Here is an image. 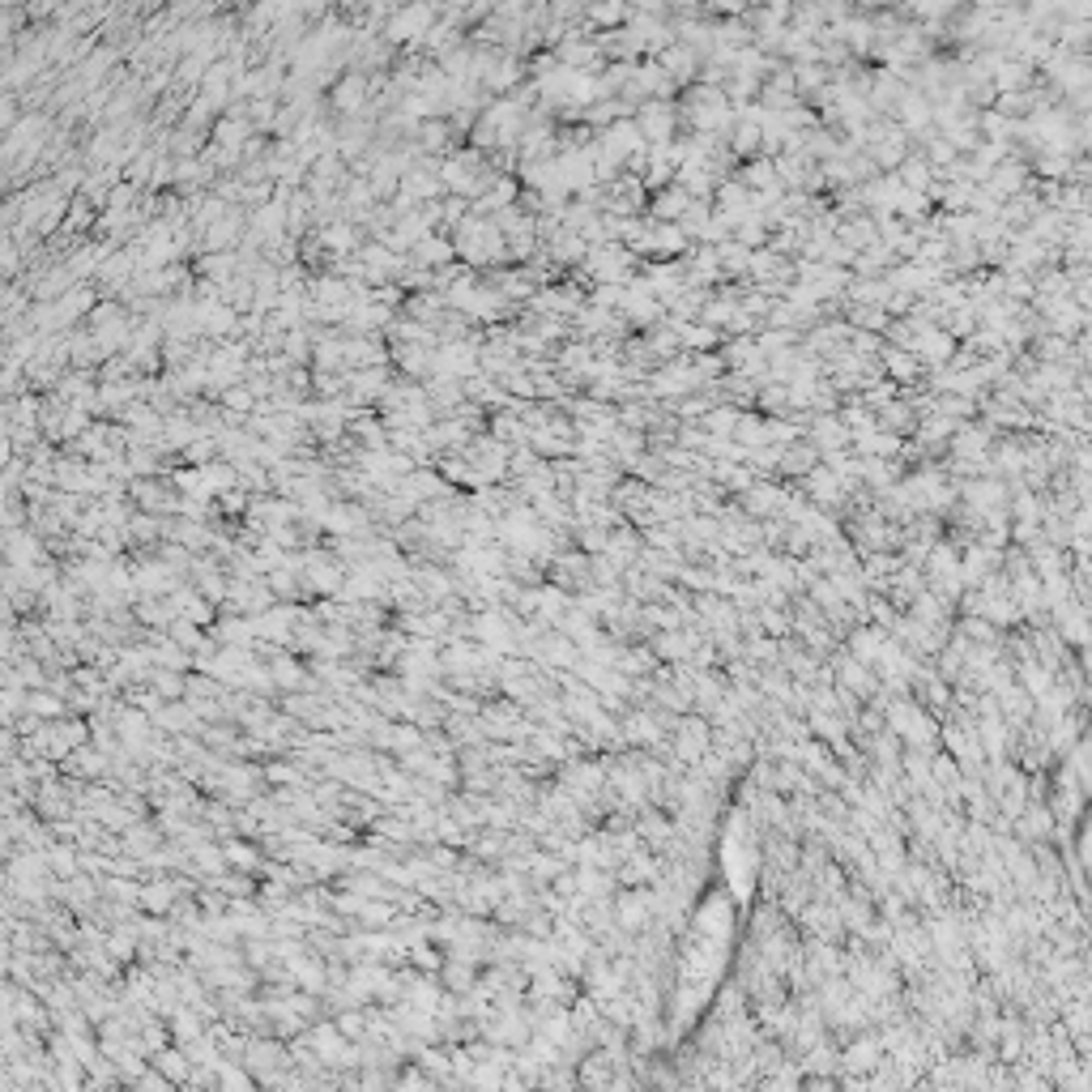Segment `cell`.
<instances>
[{
    "label": "cell",
    "instance_id": "cell-1",
    "mask_svg": "<svg viewBox=\"0 0 1092 1092\" xmlns=\"http://www.w3.org/2000/svg\"><path fill=\"white\" fill-rule=\"evenodd\" d=\"M431 26H436V5H431V0H410V5H397L389 14V22H384V39L389 43H418Z\"/></svg>",
    "mask_w": 1092,
    "mask_h": 1092
},
{
    "label": "cell",
    "instance_id": "cell-2",
    "mask_svg": "<svg viewBox=\"0 0 1092 1092\" xmlns=\"http://www.w3.org/2000/svg\"><path fill=\"white\" fill-rule=\"evenodd\" d=\"M632 120H636L644 146H657V141H675L678 128H683V120H678V108H675V103H666V99H644V103H636Z\"/></svg>",
    "mask_w": 1092,
    "mask_h": 1092
},
{
    "label": "cell",
    "instance_id": "cell-3",
    "mask_svg": "<svg viewBox=\"0 0 1092 1092\" xmlns=\"http://www.w3.org/2000/svg\"><path fill=\"white\" fill-rule=\"evenodd\" d=\"M653 61L666 68V77H671L675 86H683V81H696V77H700V52H696V47H687V43H678V39L666 43L662 52L653 56Z\"/></svg>",
    "mask_w": 1092,
    "mask_h": 1092
},
{
    "label": "cell",
    "instance_id": "cell-4",
    "mask_svg": "<svg viewBox=\"0 0 1092 1092\" xmlns=\"http://www.w3.org/2000/svg\"><path fill=\"white\" fill-rule=\"evenodd\" d=\"M798 487H803V496L811 500L815 508H828V503H841V500H845L841 478L832 474V469H828L824 461H815L811 469H807V474H803V483H798Z\"/></svg>",
    "mask_w": 1092,
    "mask_h": 1092
},
{
    "label": "cell",
    "instance_id": "cell-5",
    "mask_svg": "<svg viewBox=\"0 0 1092 1092\" xmlns=\"http://www.w3.org/2000/svg\"><path fill=\"white\" fill-rule=\"evenodd\" d=\"M807 431H811V444L819 449V457L837 453V449H850V444H853L850 427L841 422L837 410H828V415H811V427H807Z\"/></svg>",
    "mask_w": 1092,
    "mask_h": 1092
},
{
    "label": "cell",
    "instance_id": "cell-6",
    "mask_svg": "<svg viewBox=\"0 0 1092 1092\" xmlns=\"http://www.w3.org/2000/svg\"><path fill=\"white\" fill-rule=\"evenodd\" d=\"M985 188H990L994 197H999V201H1007V197H1016V193H1025V184H1028V162L1025 158H1003L999 167H994L990 175H985L982 180Z\"/></svg>",
    "mask_w": 1092,
    "mask_h": 1092
},
{
    "label": "cell",
    "instance_id": "cell-7",
    "mask_svg": "<svg viewBox=\"0 0 1092 1092\" xmlns=\"http://www.w3.org/2000/svg\"><path fill=\"white\" fill-rule=\"evenodd\" d=\"M879 363H884L892 384H918L922 380V359L913 355L909 346H884L879 350Z\"/></svg>",
    "mask_w": 1092,
    "mask_h": 1092
},
{
    "label": "cell",
    "instance_id": "cell-8",
    "mask_svg": "<svg viewBox=\"0 0 1092 1092\" xmlns=\"http://www.w3.org/2000/svg\"><path fill=\"white\" fill-rule=\"evenodd\" d=\"M990 440H994V427H985V422H960V427L952 431V440H947V453L952 457H985L990 453Z\"/></svg>",
    "mask_w": 1092,
    "mask_h": 1092
},
{
    "label": "cell",
    "instance_id": "cell-9",
    "mask_svg": "<svg viewBox=\"0 0 1092 1092\" xmlns=\"http://www.w3.org/2000/svg\"><path fill=\"white\" fill-rule=\"evenodd\" d=\"M368 99H371V77L368 73H346L333 86V103H337V111H342V115H359Z\"/></svg>",
    "mask_w": 1092,
    "mask_h": 1092
},
{
    "label": "cell",
    "instance_id": "cell-10",
    "mask_svg": "<svg viewBox=\"0 0 1092 1092\" xmlns=\"http://www.w3.org/2000/svg\"><path fill=\"white\" fill-rule=\"evenodd\" d=\"M743 188H751V193H777L781 180H777V167H772L768 154H756V158H743V167H738L734 175Z\"/></svg>",
    "mask_w": 1092,
    "mask_h": 1092
},
{
    "label": "cell",
    "instance_id": "cell-11",
    "mask_svg": "<svg viewBox=\"0 0 1092 1092\" xmlns=\"http://www.w3.org/2000/svg\"><path fill=\"white\" fill-rule=\"evenodd\" d=\"M696 201V197H687L683 188H678L675 180L671 184H662V188H653V205H649V218H657V222H678L683 218V209Z\"/></svg>",
    "mask_w": 1092,
    "mask_h": 1092
},
{
    "label": "cell",
    "instance_id": "cell-12",
    "mask_svg": "<svg viewBox=\"0 0 1092 1092\" xmlns=\"http://www.w3.org/2000/svg\"><path fill=\"white\" fill-rule=\"evenodd\" d=\"M815 461H819V449H815V444H811V440H794V444H785V449H781L777 474H785V478H803Z\"/></svg>",
    "mask_w": 1092,
    "mask_h": 1092
},
{
    "label": "cell",
    "instance_id": "cell-13",
    "mask_svg": "<svg viewBox=\"0 0 1092 1092\" xmlns=\"http://www.w3.org/2000/svg\"><path fill=\"white\" fill-rule=\"evenodd\" d=\"M790 73H794V94H798V103H807V99L815 103V94L828 86V65H819V61L790 65Z\"/></svg>",
    "mask_w": 1092,
    "mask_h": 1092
},
{
    "label": "cell",
    "instance_id": "cell-14",
    "mask_svg": "<svg viewBox=\"0 0 1092 1092\" xmlns=\"http://www.w3.org/2000/svg\"><path fill=\"white\" fill-rule=\"evenodd\" d=\"M483 86L496 90V94H512L516 86H521V61H516V56H496L491 68L483 73Z\"/></svg>",
    "mask_w": 1092,
    "mask_h": 1092
},
{
    "label": "cell",
    "instance_id": "cell-15",
    "mask_svg": "<svg viewBox=\"0 0 1092 1092\" xmlns=\"http://www.w3.org/2000/svg\"><path fill=\"white\" fill-rule=\"evenodd\" d=\"M632 9L624 5V0H593V5H585V22H590L593 30H619L628 22Z\"/></svg>",
    "mask_w": 1092,
    "mask_h": 1092
},
{
    "label": "cell",
    "instance_id": "cell-16",
    "mask_svg": "<svg viewBox=\"0 0 1092 1092\" xmlns=\"http://www.w3.org/2000/svg\"><path fill=\"white\" fill-rule=\"evenodd\" d=\"M896 180H900V188H918V193H926V188L935 184V171H931V162H926L922 154H909L900 158V167H896Z\"/></svg>",
    "mask_w": 1092,
    "mask_h": 1092
},
{
    "label": "cell",
    "instance_id": "cell-17",
    "mask_svg": "<svg viewBox=\"0 0 1092 1092\" xmlns=\"http://www.w3.org/2000/svg\"><path fill=\"white\" fill-rule=\"evenodd\" d=\"M410 252H415L418 265H440L444 269V261L453 256V240H444V235H422Z\"/></svg>",
    "mask_w": 1092,
    "mask_h": 1092
},
{
    "label": "cell",
    "instance_id": "cell-18",
    "mask_svg": "<svg viewBox=\"0 0 1092 1092\" xmlns=\"http://www.w3.org/2000/svg\"><path fill=\"white\" fill-rule=\"evenodd\" d=\"M718 265H721V274H747L751 248L738 240H725V243H718Z\"/></svg>",
    "mask_w": 1092,
    "mask_h": 1092
},
{
    "label": "cell",
    "instance_id": "cell-19",
    "mask_svg": "<svg viewBox=\"0 0 1092 1092\" xmlns=\"http://www.w3.org/2000/svg\"><path fill=\"white\" fill-rule=\"evenodd\" d=\"M325 248H333V252H355V227H350V222L325 227Z\"/></svg>",
    "mask_w": 1092,
    "mask_h": 1092
},
{
    "label": "cell",
    "instance_id": "cell-20",
    "mask_svg": "<svg viewBox=\"0 0 1092 1092\" xmlns=\"http://www.w3.org/2000/svg\"><path fill=\"white\" fill-rule=\"evenodd\" d=\"M1088 14H1092V0H1063L1059 5V18L1067 22H1088Z\"/></svg>",
    "mask_w": 1092,
    "mask_h": 1092
},
{
    "label": "cell",
    "instance_id": "cell-21",
    "mask_svg": "<svg viewBox=\"0 0 1092 1092\" xmlns=\"http://www.w3.org/2000/svg\"><path fill=\"white\" fill-rule=\"evenodd\" d=\"M709 9L718 18H743L747 14V0H709Z\"/></svg>",
    "mask_w": 1092,
    "mask_h": 1092
},
{
    "label": "cell",
    "instance_id": "cell-22",
    "mask_svg": "<svg viewBox=\"0 0 1092 1092\" xmlns=\"http://www.w3.org/2000/svg\"><path fill=\"white\" fill-rule=\"evenodd\" d=\"M624 5L632 9V14H662V0H624Z\"/></svg>",
    "mask_w": 1092,
    "mask_h": 1092
},
{
    "label": "cell",
    "instance_id": "cell-23",
    "mask_svg": "<svg viewBox=\"0 0 1092 1092\" xmlns=\"http://www.w3.org/2000/svg\"><path fill=\"white\" fill-rule=\"evenodd\" d=\"M18 22H22V18H18V14H9V9H5V14H0V39H9V34L18 30Z\"/></svg>",
    "mask_w": 1092,
    "mask_h": 1092
},
{
    "label": "cell",
    "instance_id": "cell-24",
    "mask_svg": "<svg viewBox=\"0 0 1092 1092\" xmlns=\"http://www.w3.org/2000/svg\"><path fill=\"white\" fill-rule=\"evenodd\" d=\"M581 5H593V0H581Z\"/></svg>",
    "mask_w": 1092,
    "mask_h": 1092
}]
</instances>
